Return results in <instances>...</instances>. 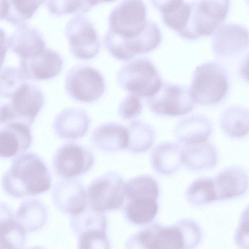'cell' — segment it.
I'll return each instance as SVG.
<instances>
[{
	"label": "cell",
	"mask_w": 249,
	"mask_h": 249,
	"mask_svg": "<svg viewBox=\"0 0 249 249\" xmlns=\"http://www.w3.org/2000/svg\"><path fill=\"white\" fill-rule=\"evenodd\" d=\"M147 104L155 114L178 117L191 112L196 103L185 86L163 83L159 91L148 98Z\"/></svg>",
	"instance_id": "obj_12"
},
{
	"label": "cell",
	"mask_w": 249,
	"mask_h": 249,
	"mask_svg": "<svg viewBox=\"0 0 249 249\" xmlns=\"http://www.w3.org/2000/svg\"><path fill=\"white\" fill-rule=\"evenodd\" d=\"M239 70L242 77L249 82V52L242 60Z\"/></svg>",
	"instance_id": "obj_39"
},
{
	"label": "cell",
	"mask_w": 249,
	"mask_h": 249,
	"mask_svg": "<svg viewBox=\"0 0 249 249\" xmlns=\"http://www.w3.org/2000/svg\"><path fill=\"white\" fill-rule=\"evenodd\" d=\"M125 197L127 200L138 197L158 198L160 189L156 180L149 175H141L125 184Z\"/></svg>",
	"instance_id": "obj_32"
},
{
	"label": "cell",
	"mask_w": 249,
	"mask_h": 249,
	"mask_svg": "<svg viewBox=\"0 0 249 249\" xmlns=\"http://www.w3.org/2000/svg\"><path fill=\"white\" fill-rule=\"evenodd\" d=\"M116 0H89V1L93 7L96 6L97 4L103 3V2H110Z\"/></svg>",
	"instance_id": "obj_40"
},
{
	"label": "cell",
	"mask_w": 249,
	"mask_h": 249,
	"mask_svg": "<svg viewBox=\"0 0 249 249\" xmlns=\"http://www.w3.org/2000/svg\"><path fill=\"white\" fill-rule=\"evenodd\" d=\"M64 61L56 51L45 48L30 57L20 59L18 69L26 80H47L59 75Z\"/></svg>",
	"instance_id": "obj_15"
},
{
	"label": "cell",
	"mask_w": 249,
	"mask_h": 249,
	"mask_svg": "<svg viewBox=\"0 0 249 249\" xmlns=\"http://www.w3.org/2000/svg\"><path fill=\"white\" fill-rule=\"evenodd\" d=\"M117 79L121 88L140 97L149 98L154 96L162 85L157 69L145 57L127 62L119 70Z\"/></svg>",
	"instance_id": "obj_3"
},
{
	"label": "cell",
	"mask_w": 249,
	"mask_h": 249,
	"mask_svg": "<svg viewBox=\"0 0 249 249\" xmlns=\"http://www.w3.org/2000/svg\"><path fill=\"white\" fill-rule=\"evenodd\" d=\"M162 39L157 24L148 21L144 31L138 36L124 39L107 32L104 37V45L109 53L121 61H127L137 55L148 53L157 48Z\"/></svg>",
	"instance_id": "obj_9"
},
{
	"label": "cell",
	"mask_w": 249,
	"mask_h": 249,
	"mask_svg": "<svg viewBox=\"0 0 249 249\" xmlns=\"http://www.w3.org/2000/svg\"><path fill=\"white\" fill-rule=\"evenodd\" d=\"M236 245L240 248L249 249V205L243 211L234 234Z\"/></svg>",
	"instance_id": "obj_37"
},
{
	"label": "cell",
	"mask_w": 249,
	"mask_h": 249,
	"mask_svg": "<svg viewBox=\"0 0 249 249\" xmlns=\"http://www.w3.org/2000/svg\"><path fill=\"white\" fill-rule=\"evenodd\" d=\"M45 2L49 12L57 17L81 15L93 7L89 0H45Z\"/></svg>",
	"instance_id": "obj_33"
},
{
	"label": "cell",
	"mask_w": 249,
	"mask_h": 249,
	"mask_svg": "<svg viewBox=\"0 0 249 249\" xmlns=\"http://www.w3.org/2000/svg\"><path fill=\"white\" fill-rule=\"evenodd\" d=\"M0 126L1 158L16 157L30 148L33 142L30 126L16 122L6 123Z\"/></svg>",
	"instance_id": "obj_18"
},
{
	"label": "cell",
	"mask_w": 249,
	"mask_h": 249,
	"mask_svg": "<svg viewBox=\"0 0 249 249\" xmlns=\"http://www.w3.org/2000/svg\"><path fill=\"white\" fill-rule=\"evenodd\" d=\"M45 0H1V20L17 27L26 24Z\"/></svg>",
	"instance_id": "obj_27"
},
{
	"label": "cell",
	"mask_w": 249,
	"mask_h": 249,
	"mask_svg": "<svg viewBox=\"0 0 249 249\" xmlns=\"http://www.w3.org/2000/svg\"><path fill=\"white\" fill-rule=\"evenodd\" d=\"M90 141L97 149L110 153L127 149L128 133L127 127L117 123L100 124L93 131Z\"/></svg>",
	"instance_id": "obj_21"
},
{
	"label": "cell",
	"mask_w": 249,
	"mask_h": 249,
	"mask_svg": "<svg viewBox=\"0 0 249 249\" xmlns=\"http://www.w3.org/2000/svg\"><path fill=\"white\" fill-rule=\"evenodd\" d=\"M161 14L168 12L178 6L184 0H150Z\"/></svg>",
	"instance_id": "obj_38"
},
{
	"label": "cell",
	"mask_w": 249,
	"mask_h": 249,
	"mask_svg": "<svg viewBox=\"0 0 249 249\" xmlns=\"http://www.w3.org/2000/svg\"><path fill=\"white\" fill-rule=\"evenodd\" d=\"M213 180L215 201L239 197L246 193L249 187L248 174L236 166L223 170Z\"/></svg>",
	"instance_id": "obj_19"
},
{
	"label": "cell",
	"mask_w": 249,
	"mask_h": 249,
	"mask_svg": "<svg viewBox=\"0 0 249 249\" xmlns=\"http://www.w3.org/2000/svg\"><path fill=\"white\" fill-rule=\"evenodd\" d=\"M228 87V75L225 69L220 64L211 61L196 68L189 90L195 103L211 106L224 99Z\"/></svg>",
	"instance_id": "obj_2"
},
{
	"label": "cell",
	"mask_w": 249,
	"mask_h": 249,
	"mask_svg": "<svg viewBox=\"0 0 249 249\" xmlns=\"http://www.w3.org/2000/svg\"><path fill=\"white\" fill-rule=\"evenodd\" d=\"M127 249H186V240L181 219L172 225L155 223L131 236L126 241Z\"/></svg>",
	"instance_id": "obj_6"
},
{
	"label": "cell",
	"mask_w": 249,
	"mask_h": 249,
	"mask_svg": "<svg viewBox=\"0 0 249 249\" xmlns=\"http://www.w3.org/2000/svg\"><path fill=\"white\" fill-rule=\"evenodd\" d=\"M8 48L20 59L35 55L46 48L45 40L36 28L26 24L17 27L7 39Z\"/></svg>",
	"instance_id": "obj_20"
},
{
	"label": "cell",
	"mask_w": 249,
	"mask_h": 249,
	"mask_svg": "<svg viewBox=\"0 0 249 249\" xmlns=\"http://www.w3.org/2000/svg\"><path fill=\"white\" fill-rule=\"evenodd\" d=\"M45 98L36 85L24 83L13 94L9 102L0 106V125L19 122L31 127L42 109Z\"/></svg>",
	"instance_id": "obj_4"
},
{
	"label": "cell",
	"mask_w": 249,
	"mask_h": 249,
	"mask_svg": "<svg viewBox=\"0 0 249 249\" xmlns=\"http://www.w3.org/2000/svg\"><path fill=\"white\" fill-rule=\"evenodd\" d=\"M142 109L143 105L140 97L131 94L125 96L120 102L118 111L122 119L131 120L139 116Z\"/></svg>",
	"instance_id": "obj_36"
},
{
	"label": "cell",
	"mask_w": 249,
	"mask_h": 249,
	"mask_svg": "<svg viewBox=\"0 0 249 249\" xmlns=\"http://www.w3.org/2000/svg\"><path fill=\"white\" fill-rule=\"evenodd\" d=\"M0 223V248H24L26 231L16 219L10 208L5 203H1Z\"/></svg>",
	"instance_id": "obj_25"
},
{
	"label": "cell",
	"mask_w": 249,
	"mask_h": 249,
	"mask_svg": "<svg viewBox=\"0 0 249 249\" xmlns=\"http://www.w3.org/2000/svg\"><path fill=\"white\" fill-rule=\"evenodd\" d=\"M64 34L71 53L76 59L87 60L98 53L101 43L92 23L87 18L76 15L67 23Z\"/></svg>",
	"instance_id": "obj_11"
},
{
	"label": "cell",
	"mask_w": 249,
	"mask_h": 249,
	"mask_svg": "<svg viewBox=\"0 0 249 249\" xmlns=\"http://www.w3.org/2000/svg\"><path fill=\"white\" fill-rule=\"evenodd\" d=\"M181 145L182 163L189 170L203 171L213 168L216 165L217 153L211 143L206 141L193 144Z\"/></svg>",
	"instance_id": "obj_23"
},
{
	"label": "cell",
	"mask_w": 249,
	"mask_h": 249,
	"mask_svg": "<svg viewBox=\"0 0 249 249\" xmlns=\"http://www.w3.org/2000/svg\"><path fill=\"white\" fill-rule=\"evenodd\" d=\"M107 218L103 212L88 205L81 213L71 216L70 227L77 237L80 249H109L107 236Z\"/></svg>",
	"instance_id": "obj_5"
},
{
	"label": "cell",
	"mask_w": 249,
	"mask_h": 249,
	"mask_svg": "<svg viewBox=\"0 0 249 249\" xmlns=\"http://www.w3.org/2000/svg\"><path fill=\"white\" fill-rule=\"evenodd\" d=\"M220 124L229 136L244 137L249 133V110L238 106L229 107L222 113Z\"/></svg>",
	"instance_id": "obj_29"
},
{
	"label": "cell",
	"mask_w": 249,
	"mask_h": 249,
	"mask_svg": "<svg viewBox=\"0 0 249 249\" xmlns=\"http://www.w3.org/2000/svg\"><path fill=\"white\" fill-rule=\"evenodd\" d=\"M128 142L127 149L134 153L144 152L154 144L155 132L148 124L141 121H133L127 126Z\"/></svg>",
	"instance_id": "obj_30"
},
{
	"label": "cell",
	"mask_w": 249,
	"mask_h": 249,
	"mask_svg": "<svg viewBox=\"0 0 249 249\" xmlns=\"http://www.w3.org/2000/svg\"><path fill=\"white\" fill-rule=\"evenodd\" d=\"M91 122L89 114L84 109L68 107L55 116L52 126L59 137L74 140L83 137L88 133Z\"/></svg>",
	"instance_id": "obj_17"
},
{
	"label": "cell",
	"mask_w": 249,
	"mask_h": 249,
	"mask_svg": "<svg viewBox=\"0 0 249 249\" xmlns=\"http://www.w3.org/2000/svg\"><path fill=\"white\" fill-rule=\"evenodd\" d=\"M249 46V31L245 26L226 23L219 26L213 34L212 49L220 57L236 56Z\"/></svg>",
	"instance_id": "obj_14"
},
{
	"label": "cell",
	"mask_w": 249,
	"mask_h": 249,
	"mask_svg": "<svg viewBox=\"0 0 249 249\" xmlns=\"http://www.w3.org/2000/svg\"><path fill=\"white\" fill-rule=\"evenodd\" d=\"M125 184L122 176L115 171L96 178L87 188L88 205L103 213L120 208L124 200Z\"/></svg>",
	"instance_id": "obj_10"
},
{
	"label": "cell",
	"mask_w": 249,
	"mask_h": 249,
	"mask_svg": "<svg viewBox=\"0 0 249 249\" xmlns=\"http://www.w3.org/2000/svg\"><path fill=\"white\" fill-rule=\"evenodd\" d=\"M212 124L202 115H191L180 120L176 124L174 133L181 144H193L207 141L211 134Z\"/></svg>",
	"instance_id": "obj_22"
},
{
	"label": "cell",
	"mask_w": 249,
	"mask_h": 249,
	"mask_svg": "<svg viewBox=\"0 0 249 249\" xmlns=\"http://www.w3.org/2000/svg\"><path fill=\"white\" fill-rule=\"evenodd\" d=\"M146 16L142 0H124L111 11L107 31L124 39L135 38L145 30Z\"/></svg>",
	"instance_id": "obj_8"
},
{
	"label": "cell",
	"mask_w": 249,
	"mask_h": 249,
	"mask_svg": "<svg viewBox=\"0 0 249 249\" xmlns=\"http://www.w3.org/2000/svg\"><path fill=\"white\" fill-rule=\"evenodd\" d=\"M151 163L155 171L163 175L176 172L182 164V146L180 143L163 142L153 149Z\"/></svg>",
	"instance_id": "obj_24"
},
{
	"label": "cell",
	"mask_w": 249,
	"mask_h": 249,
	"mask_svg": "<svg viewBox=\"0 0 249 249\" xmlns=\"http://www.w3.org/2000/svg\"><path fill=\"white\" fill-rule=\"evenodd\" d=\"M203 12L220 26L229 12L230 0H198Z\"/></svg>",
	"instance_id": "obj_35"
},
{
	"label": "cell",
	"mask_w": 249,
	"mask_h": 249,
	"mask_svg": "<svg viewBox=\"0 0 249 249\" xmlns=\"http://www.w3.org/2000/svg\"><path fill=\"white\" fill-rule=\"evenodd\" d=\"M157 198L138 197L127 200L124 207V214L131 223L146 224L156 217L158 211Z\"/></svg>",
	"instance_id": "obj_28"
},
{
	"label": "cell",
	"mask_w": 249,
	"mask_h": 249,
	"mask_svg": "<svg viewBox=\"0 0 249 249\" xmlns=\"http://www.w3.org/2000/svg\"><path fill=\"white\" fill-rule=\"evenodd\" d=\"M64 88L67 94L77 102L91 103L102 97L106 83L102 74L87 65L73 66L66 75Z\"/></svg>",
	"instance_id": "obj_7"
},
{
	"label": "cell",
	"mask_w": 249,
	"mask_h": 249,
	"mask_svg": "<svg viewBox=\"0 0 249 249\" xmlns=\"http://www.w3.org/2000/svg\"><path fill=\"white\" fill-rule=\"evenodd\" d=\"M51 174L46 163L37 154L23 153L13 160L1 178L4 192L14 198L36 196L51 188Z\"/></svg>",
	"instance_id": "obj_1"
},
{
	"label": "cell",
	"mask_w": 249,
	"mask_h": 249,
	"mask_svg": "<svg viewBox=\"0 0 249 249\" xmlns=\"http://www.w3.org/2000/svg\"><path fill=\"white\" fill-rule=\"evenodd\" d=\"M185 196L188 202L194 206L215 201L213 178L203 177L195 179L187 188Z\"/></svg>",
	"instance_id": "obj_31"
},
{
	"label": "cell",
	"mask_w": 249,
	"mask_h": 249,
	"mask_svg": "<svg viewBox=\"0 0 249 249\" xmlns=\"http://www.w3.org/2000/svg\"><path fill=\"white\" fill-rule=\"evenodd\" d=\"M247 1L248 4H249V0H247Z\"/></svg>",
	"instance_id": "obj_41"
},
{
	"label": "cell",
	"mask_w": 249,
	"mask_h": 249,
	"mask_svg": "<svg viewBox=\"0 0 249 249\" xmlns=\"http://www.w3.org/2000/svg\"><path fill=\"white\" fill-rule=\"evenodd\" d=\"M94 162V155L90 149L74 142L60 146L52 161L56 174L66 179L76 178L85 174L92 168Z\"/></svg>",
	"instance_id": "obj_13"
},
{
	"label": "cell",
	"mask_w": 249,
	"mask_h": 249,
	"mask_svg": "<svg viewBox=\"0 0 249 249\" xmlns=\"http://www.w3.org/2000/svg\"><path fill=\"white\" fill-rule=\"evenodd\" d=\"M0 96L11 98L26 80L18 68L6 66L1 68L0 76Z\"/></svg>",
	"instance_id": "obj_34"
},
{
	"label": "cell",
	"mask_w": 249,
	"mask_h": 249,
	"mask_svg": "<svg viewBox=\"0 0 249 249\" xmlns=\"http://www.w3.org/2000/svg\"><path fill=\"white\" fill-rule=\"evenodd\" d=\"M52 197L59 211L71 216L81 213L88 205L87 192L83 183L72 178H63L56 183Z\"/></svg>",
	"instance_id": "obj_16"
},
{
	"label": "cell",
	"mask_w": 249,
	"mask_h": 249,
	"mask_svg": "<svg viewBox=\"0 0 249 249\" xmlns=\"http://www.w3.org/2000/svg\"><path fill=\"white\" fill-rule=\"evenodd\" d=\"M14 214L26 232H35L45 225L48 213L46 205L41 201L32 198L22 202Z\"/></svg>",
	"instance_id": "obj_26"
}]
</instances>
